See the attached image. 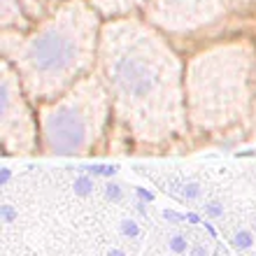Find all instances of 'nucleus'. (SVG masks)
Returning a JSON list of instances; mask_svg holds the SVG:
<instances>
[{"mask_svg":"<svg viewBox=\"0 0 256 256\" xmlns=\"http://www.w3.org/2000/svg\"><path fill=\"white\" fill-rule=\"evenodd\" d=\"M147 222V198L110 170L26 166L2 177L5 256H133Z\"/></svg>","mask_w":256,"mask_h":256,"instance_id":"1","label":"nucleus"},{"mask_svg":"<svg viewBox=\"0 0 256 256\" xmlns=\"http://www.w3.org/2000/svg\"><path fill=\"white\" fill-rule=\"evenodd\" d=\"M96 72L112 100V119L133 144L163 149L189 133L184 68L149 21L102 24Z\"/></svg>","mask_w":256,"mask_h":256,"instance_id":"2","label":"nucleus"},{"mask_svg":"<svg viewBox=\"0 0 256 256\" xmlns=\"http://www.w3.org/2000/svg\"><path fill=\"white\" fill-rule=\"evenodd\" d=\"M100 12L88 0H66L30 35L5 47L28 100L44 105L98 66Z\"/></svg>","mask_w":256,"mask_h":256,"instance_id":"3","label":"nucleus"},{"mask_svg":"<svg viewBox=\"0 0 256 256\" xmlns=\"http://www.w3.org/2000/svg\"><path fill=\"white\" fill-rule=\"evenodd\" d=\"M142 180L214 224L233 252L256 250V163H135Z\"/></svg>","mask_w":256,"mask_h":256,"instance_id":"4","label":"nucleus"},{"mask_svg":"<svg viewBox=\"0 0 256 256\" xmlns=\"http://www.w3.org/2000/svg\"><path fill=\"white\" fill-rule=\"evenodd\" d=\"M189 130L202 138H242L256 122V54L230 42L205 49L184 70Z\"/></svg>","mask_w":256,"mask_h":256,"instance_id":"5","label":"nucleus"},{"mask_svg":"<svg viewBox=\"0 0 256 256\" xmlns=\"http://www.w3.org/2000/svg\"><path fill=\"white\" fill-rule=\"evenodd\" d=\"M112 116V100L100 74L82 77L63 96L40 105V149L52 156L91 154Z\"/></svg>","mask_w":256,"mask_h":256,"instance_id":"6","label":"nucleus"},{"mask_svg":"<svg viewBox=\"0 0 256 256\" xmlns=\"http://www.w3.org/2000/svg\"><path fill=\"white\" fill-rule=\"evenodd\" d=\"M0 140L5 154H35L40 149V122H35L28 96L14 68L2 61L0 70Z\"/></svg>","mask_w":256,"mask_h":256,"instance_id":"7","label":"nucleus"},{"mask_svg":"<svg viewBox=\"0 0 256 256\" xmlns=\"http://www.w3.org/2000/svg\"><path fill=\"white\" fill-rule=\"evenodd\" d=\"M256 0H147L144 16L152 26L168 33H191L242 10Z\"/></svg>","mask_w":256,"mask_h":256,"instance_id":"8","label":"nucleus"},{"mask_svg":"<svg viewBox=\"0 0 256 256\" xmlns=\"http://www.w3.org/2000/svg\"><path fill=\"white\" fill-rule=\"evenodd\" d=\"M91 5L110 19H122V16H130L135 10H144L147 0H88Z\"/></svg>","mask_w":256,"mask_h":256,"instance_id":"9","label":"nucleus"}]
</instances>
